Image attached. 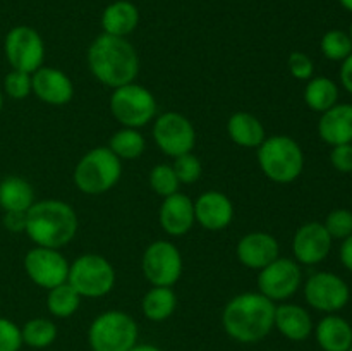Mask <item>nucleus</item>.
<instances>
[{"label":"nucleus","mask_w":352,"mask_h":351,"mask_svg":"<svg viewBox=\"0 0 352 351\" xmlns=\"http://www.w3.org/2000/svg\"><path fill=\"white\" fill-rule=\"evenodd\" d=\"M274 320L275 303L261 292L234 296L222 313V326L227 336L244 344L265 339L274 329Z\"/></svg>","instance_id":"1"},{"label":"nucleus","mask_w":352,"mask_h":351,"mask_svg":"<svg viewBox=\"0 0 352 351\" xmlns=\"http://www.w3.org/2000/svg\"><path fill=\"white\" fill-rule=\"evenodd\" d=\"M141 267L148 282L170 288L182 274L181 251L170 241L158 240L144 250Z\"/></svg>","instance_id":"11"},{"label":"nucleus","mask_w":352,"mask_h":351,"mask_svg":"<svg viewBox=\"0 0 352 351\" xmlns=\"http://www.w3.org/2000/svg\"><path fill=\"white\" fill-rule=\"evenodd\" d=\"M322 54L327 58L336 62H342L352 54V40L349 33L342 30H330L327 31L320 41Z\"/></svg>","instance_id":"31"},{"label":"nucleus","mask_w":352,"mask_h":351,"mask_svg":"<svg viewBox=\"0 0 352 351\" xmlns=\"http://www.w3.org/2000/svg\"><path fill=\"white\" fill-rule=\"evenodd\" d=\"M3 227L10 233H24L26 231V212H6Z\"/></svg>","instance_id":"39"},{"label":"nucleus","mask_w":352,"mask_h":351,"mask_svg":"<svg viewBox=\"0 0 352 351\" xmlns=\"http://www.w3.org/2000/svg\"><path fill=\"white\" fill-rule=\"evenodd\" d=\"M340 262H342L344 267L347 270L352 272V234L347 236L346 240H342V244H340Z\"/></svg>","instance_id":"41"},{"label":"nucleus","mask_w":352,"mask_h":351,"mask_svg":"<svg viewBox=\"0 0 352 351\" xmlns=\"http://www.w3.org/2000/svg\"><path fill=\"white\" fill-rule=\"evenodd\" d=\"M23 346L21 327L12 320L0 317V351H19Z\"/></svg>","instance_id":"36"},{"label":"nucleus","mask_w":352,"mask_h":351,"mask_svg":"<svg viewBox=\"0 0 352 351\" xmlns=\"http://www.w3.org/2000/svg\"><path fill=\"white\" fill-rule=\"evenodd\" d=\"M274 327L287 339L306 341L313 334V319L308 310L294 303H282L275 306V320Z\"/></svg>","instance_id":"21"},{"label":"nucleus","mask_w":352,"mask_h":351,"mask_svg":"<svg viewBox=\"0 0 352 351\" xmlns=\"http://www.w3.org/2000/svg\"><path fill=\"white\" fill-rule=\"evenodd\" d=\"M315 337L323 351H349L352 326L344 317L327 313L315 327Z\"/></svg>","instance_id":"22"},{"label":"nucleus","mask_w":352,"mask_h":351,"mask_svg":"<svg viewBox=\"0 0 352 351\" xmlns=\"http://www.w3.org/2000/svg\"><path fill=\"white\" fill-rule=\"evenodd\" d=\"M2 107H3V93L2 89H0V110H2Z\"/></svg>","instance_id":"44"},{"label":"nucleus","mask_w":352,"mask_h":351,"mask_svg":"<svg viewBox=\"0 0 352 351\" xmlns=\"http://www.w3.org/2000/svg\"><path fill=\"white\" fill-rule=\"evenodd\" d=\"M93 351H129L138 344V323L129 313L109 310L96 317L88 330Z\"/></svg>","instance_id":"6"},{"label":"nucleus","mask_w":352,"mask_h":351,"mask_svg":"<svg viewBox=\"0 0 352 351\" xmlns=\"http://www.w3.org/2000/svg\"><path fill=\"white\" fill-rule=\"evenodd\" d=\"M36 246L58 248L74 240L78 233V215L69 203L62 200L34 202L26 212V231Z\"/></svg>","instance_id":"3"},{"label":"nucleus","mask_w":352,"mask_h":351,"mask_svg":"<svg viewBox=\"0 0 352 351\" xmlns=\"http://www.w3.org/2000/svg\"><path fill=\"white\" fill-rule=\"evenodd\" d=\"M195 219V202L184 193L164 198L160 206V226L170 236H184L191 231Z\"/></svg>","instance_id":"19"},{"label":"nucleus","mask_w":352,"mask_h":351,"mask_svg":"<svg viewBox=\"0 0 352 351\" xmlns=\"http://www.w3.org/2000/svg\"><path fill=\"white\" fill-rule=\"evenodd\" d=\"M24 270L34 284L43 289H52L67 282L69 264L58 250L34 246L24 257Z\"/></svg>","instance_id":"14"},{"label":"nucleus","mask_w":352,"mask_h":351,"mask_svg":"<svg viewBox=\"0 0 352 351\" xmlns=\"http://www.w3.org/2000/svg\"><path fill=\"white\" fill-rule=\"evenodd\" d=\"M110 110L124 127L140 129L157 116V100L150 89L133 81L113 88L110 96Z\"/></svg>","instance_id":"8"},{"label":"nucleus","mask_w":352,"mask_h":351,"mask_svg":"<svg viewBox=\"0 0 352 351\" xmlns=\"http://www.w3.org/2000/svg\"><path fill=\"white\" fill-rule=\"evenodd\" d=\"M234 205L223 193L210 189L195 202V219L208 231H222L232 222Z\"/></svg>","instance_id":"17"},{"label":"nucleus","mask_w":352,"mask_h":351,"mask_svg":"<svg viewBox=\"0 0 352 351\" xmlns=\"http://www.w3.org/2000/svg\"><path fill=\"white\" fill-rule=\"evenodd\" d=\"M172 167H174L179 182H184V184H192V182L198 181L203 171L201 162H199V158L192 151L175 157Z\"/></svg>","instance_id":"35"},{"label":"nucleus","mask_w":352,"mask_h":351,"mask_svg":"<svg viewBox=\"0 0 352 351\" xmlns=\"http://www.w3.org/2000/svg\"><path fill=\"white\" fill-rule=\"evenodd\" d=\"M349 36H351V40H352V24H351V28H349Z\"/></svg>","instance_id":"45"},{"label":"nucleus","mask_w":352,"mask_h":351,"mask_svg":"<svg viewBox=\"0 0 352 351\" xmlns=\"http://www.w3.org/2000/svg\"><path fill=\"white\" fill-rule=\"evenodd\" d=\"M287 67L292 78L301 79V81H308V79H311L313 72H315L313 58L309 57L308 54H305V52H292L287 58Z\"/></svg>","instance_id":"37"},{"label":"nucleus","mask_w":352,"mask_h":351,"mask_svg":"<svg viewBox=\"0 0 352 351\" xmlns=\"http://www.w3.org/2000/svg\"><path fill=\"white\" fill-rule=\"evenodd\" d=\"M150 186L158 196H167L174 195V193L179 191V182L177 176H175V171L172 165L167 164H158L151 169L150 172Z\"/></svg>","instance_id":"32"},{"label":"nucleus","mask_w":352,"mask_h":351,"mask_svg":"<svg viewBox=\"0 0 352 351\" xmlns=\"http://www.w3.org/2000/svg\"><path fill=\"white\" fill-rule=\"evenodd\" d=\"M21 334H23V344H28L34 350H43L57 339V326L52 320L38 317L28 320L21 327Z\"/></svg>","instance_id":"30"},{"label":"nucleus","mask_w":352,"mask_h":351,"mask_svg":"<svg viewBox=\"0 0 352 351\" xmlns=\"http://www.w3.org/2000/svg\"><path fill=\"white\" fill-rule=\"evenodd\" d=\"M146 141L144 136L134 127H124V129L116 131L110 138L109 148L116 157L120 160H133L138 158L144 151Z\"/></svg>","instance_id":"29"},{"label":"nucleus","mask_w":352,"mask_h":351,"mask_svg":"<svg viewBox=\"0 0 352 351\" xmlns=\"http://www.w3.org/2000/svg\"><path fill=\"white\" fill-rule=\"evenodd\" d=\"M318 134L330 147L352 143V103H336L322 114Z\"/></svg>","instance_id":"20"},{"label":"nucleus","mask_w":352,"mask_h":351,"mask_svg":"<svg viewBox=\"0 0 352 351\" xmlns=\"http://www.w3.org/2000/svg\"><path fill=\"white\" fill-rule=\"evenodd\" d=\"M33 203V186L26 179L7 176L0 181V209L3 212H28Z\"/></svg>","instance_id":"25"},{"label":"nucleus","mask_w":352,"mask_h":351,"mask_svg":"<svg viewBox=\"0 0 352 351\" xmlns=\"http://www.w3.org/2000/svg\"><path fill=\"white\" fill-rule=\"evenodd\" d=\"M3 92L14 100H23L33 93V81L30 72L12 69L3 79Z\"/></svg>","instance_id":"33"},{"label":"nucleus","mask_w":352,"mask_h":351,"mask_svg":"<svg viewBox=\"0 0 352 351\" xmlns=\"http://www.w3.org/2000/svg\"><path fill=\"white\" fill-rule=\"evenodd\" d=\"M236 253L241 264L248 268L261 270L278 258V241L272 234L254 231L241 237Z\"/></svg>","instance_id":"18"},{"label":"nucleus","mask_w":352,"mask_h":351,"mask_svg":"<svg viewBox=\"0 0 352 351\" xmlns=\"http://www.w3.org/2000/svg\"><path fill=\"white\" fill-rule=\"evenodd\" d=\"M305 298L309 306L323 313L340 312L349 303L351 289L333 272H316L306 281Z\"/></svg>","instance_id":"12"},{"label":"nucleus","mask_w":352,"mask_h":351,"mask_svg":"<svg viewBox=\"0 0 352 351\" xmlns=\"http://www.w3.org/2000/svg\"><path fill=\"white\" fill-rule=\"evenodd\" d=\"M33 93L45 103L50 105H65L72 100L74 85L64 71L41 65L31 74Z\"/></svg>","instance_id":"16"},{"label":"nucleus","mask_w":352,"mask_h":351,"mask_svg":"<svg viewBox=\"0 0 352 351\" xmlns=\"http://www.w3.org/2000/svg\"><path fill=\"white\" fill-rule=\"evenodd\" d=\"M349 351H352V346H351V348H349Z\"/></svg>","instance_id":"46"},{"label":"nucleus","mask_w":352,"mask_h":351,"mask_svg":"<svg viewBox=\"0 0 352 351\" xmlns=\"http://www.w3.org/2000/svg\"><path fill=\"white\" fill-rule=\"evenodd\" d=\"M153 138L162 151L168 157H179L192 151L196 131L191 120L179 112H165L153 124Z\"/></svg>","instance_id":"10"},{"label":"nucleus","mask_w":352,"mask_h":351,"mask_svg":"<svg viewBox=\"0 0 352 351\" xmlns=\"http://www.w3.org/2000/svg\"><path fill=\"white\" fill-rule=\"evenodd\" d=\"M258 164L270 181L289 184L301 176L305 153L294 138L274 134L258 147Z\"/></svg>","instance_id":"4"},{"label":"nucleus","mask_w":352,"mask_h":351,"mask_svg":"<svg viewBox=\"0 0 352 351\" xmlns=\"http://www.w3.org/2000/svg\"><path fill=\"white\" fill-rule=\"evenodd\" d=\"M175 306H177V296L167 286H153L141 301V310L151 322L167 320L174 313Z\"/></svg>","instance_id":"26"},{"label":"nucleus","mask_w":352,"mask_h":351,"mask_svg":"<svg viewBox=\"0 0 352 351\" xmlns=\"http://www.w3.org/2000/svg\"><path fill=\"white\" fill-rule=\"evenodd\" d=\"M305 102L315 112H327L339 102V86L327 76L308 79L305 88Z\"/></svg>","instance_id":"27"},{"label":"nucleus","mask_w":352,"mask_h":351,"mask_svg":"<svg viewBox=\"0 0 352 351\" xmlns=\"http://www.w3.org/2000/svg\"><path fill=\"white\" fill-rule=\"evenodd\" d=\"M129 351H162V350L158 346H155V344H136V346L131 348Z\"/></svg>","instance_id":"42"},{"label":"nucleus","mask_w":352,"mask_h":351,"mask_svg":"<svg viewBox=\"0 0 352 351\" xmlns=\"http://www.w3.org/2000/svg\"><path fill=\"white\" fill-rule=\"evenodd\" d=\"M339 2H340V6L344 7V9L352 12V0H339Z\"/></svg>","instance_id":"43"},{"label":"nucleus","mask_w":352,"mask_h":351,"mask_svg":"<svg viewBox=\"0 0 352 351\" xmlns=\"http://www.w3.org/2000/svg\"><path fill=\"white\" fill-rule=\"evenodd\" d=\"M120 158L109 147H96L82 155L74 169V184L86 195H103L119 182Z\"/></svg>","instance_id":"5"},{"label":"nucleus","mask_w":352,"mask_h":351,"mask_svg":"<svg viewBox=\"0 0 352 351\" xmlns=\"http://www.w3.org/2000/svg\"><path fill=\"white\" fill-rule=\"evenodd\" d=\"M330 162L339 172H352V143L337 145L330 151Z\"/></svg>","instance_id":"38"},{"label":"nucleus","mask_w":352,"mask_h":351,"mask_svg":"<svg viewBox=\"0 0 352 351\" xmlns=\"http://www.w3.org/2000/svg\"><path fill=\"white\" fill-rule=\"evenodd\" d=\"M79 305H81V296L69 282L48 289L47 308L54 317L67 319V317L74 315Z\"/></svg>","instance_id":"28"},{"label":"nucleus","mask_w":352,"mask_h":351,"mask_svg":"<svg viewBox=\"0 0 352 351\" xmlns=\"http://www.w3.org/2000/svg\"><path fill=\"white\" fill-rule=\"evenodd\" d=\"M302 281L301 267L292 258L274 260L258 274V288L272 301H284L299 289Z\"/></svg>","instance_id":"13"},{"label":"nucleus","mask_w":352,"mask_h":351,"mask_svg":"<svg viewBox=\"0 0 352 351\" xmlns=\"http://www.w3.org/2000/svg\"><path fill=\"white\" fill-rule=\"evenodd\" d=\"M340 83L347 89V93L352 95V54L344 58L342 65H340Z\"/></svg>","instance_id":"40"},{"label":"nucleus","mask_w":352,"mask_h":351,"mask_svg":"<svg viewBox=\"0 0 352 351\" xmlns=\"http://www.w3.org/2000/svg\"><path fill=\"white\" fill-rule=\"evenodd\" d=\"M67 282L85 298H102L116 284V270L102 255L86 253L69 265Z\"/></svg>","instance_id":"7"},{"label":"nucleus","mask_w":352,"mask_h":351,"mask_svg":"<svg viewBox=\"0 0 352 351\" xmlns=\"http://www.w3.org/2000/svg\"><path fill=\"white\" fill-rule=\"evenodd\" d=\"M140 23V10L129 0H117L105 7L102 14L103 33L126 38Z\"/></svg>","instance_id":"23"},{"label":"nucleus","mask_w":352,"mask_h":351,"mask_svg":"<svg viewBox=\"0 0 352 351\" xmlns=\"http://www.w3.org/2000/svg\"><path fill=\"white\" fill-rule=\"evenodd\" d=\"M88 65L93 76L110 88L133 83L140 72V58L133 45L126 38L107 33L89 45Z\"/></svg>","instance_id":"2"},{"label":"nucleus","mask_w":352,"mask_h":351,"mask_svg":"<svg viewBox=\"0 0 352 351\" xmlns=\"http://www.w3.org/2000/svg\"><path fill=\"white\" fill-rule=\"evenodd\" d=\"M332 236L322 222H308L299 227L292 240V251L298 264L316 265L329 257Z\"/></svg>","instance_id":"15"},{"label":"nucleus","mask_w":352,"mask_h":351,"mask_svg":"<svg viewBox=\"0 0 352 351\" xmlns=\"http://www.w3.org/2000/svg\"><path fill=\"white\" fill-rule=\"evenodd\" d=\"M3 52L12 69L33 74L43 65L45 43L31 26H14L3 40Z\"/></svg>","instance_id":"9"},{"label":"nucleus","mask_w":352,"mask_h":351,"mask_svg":"<svg viewBox=\"0 0 352 351\" xmlns=\"http://www.w3.org/2000/svg\"><path fill=\"white\" fill-rule=\"evenodd\" d=\"M332 240H346L352 234V212L347 209H337L327 215L323 222Z\"/></svg>","instance_id":"34"},{"label":"nucleus","mask_w":352,"mask_h":351,"mask_svg":"<svg viewBox=\"0 0 352 351\" xmlns=\"http://www.w3.org/2000/svg\"><path fill=\"white\" fill-rule=\"evenodd\" d=\"M227 133L234 143L244 148H258L267 138L261 120L250 112L232 114L227 123Z\"/></svg>","instance_id":"24"}]
</instances>
